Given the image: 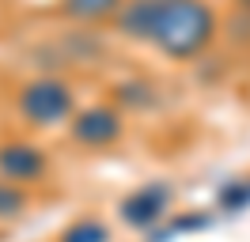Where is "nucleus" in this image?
<instances>
[{"mask_svg":"<svg viewBox=\"0 0 250 242\" xmlns=\"http://www.w3.org/2000/svg\"><path fill=\"white\" fill-rule=\"evenodd\" d=\"M212 30H216V15L205 0H163L152 45L163 49L167 57L182 60V57L201 53L212 38Z\"/></svg>","mask_w":250,"mask_h":242,"instance_id":"1","label":"nucleus"},{"mask_svg":"<svg viewBox=\"0 0 250 242\" xmlns=\"http://www.w3.org/2000/svg\"><path fill=\"white\" fill-rule=\"evenodd\" d=\"M19 114L31 125H57L72 114V91L61 80H34L19 91Z\"/></svg>","mask_w":250,"mask_h":242,"instance_id":"2","label":"nucleus"},{"mask_svg":"<svg viewBox=\"0 0 250 242\" xmlns=\"http://www.w3.org/2000/svg\"><path fill=\"white\" fill-rule=\"evenodd\" d=\"M167 204H171V185L148 182V185H141L137 193H129L122 201V220L129 227H152L167 212Z\"/></svg>","mask_w":250,"mask_h":242,"instance_id":"3","label":"nucleus"},{"mask_svg":"<svg viewBox=\"0 0 250 242\" xmlns=\"http://www.w3.org/2000/svg\"><path fill=\"white\" fill-rule=\"evenodd\" d=\"M72 136L80 144H87V148H106V144H114L122 136V114L110 110V106H91V110L76 114Z\"/></svg>","mask_w":250,"mask_h":242,"instance_id":"4","label":"nucleus"},{"mask_svg":"<svg viewBox=\"0 0 250 242\" xmlns=\"http://www.w3.org/2000/svg\"><path fill=\"white\" fill-rule=\"evenodd\" d=\"M46 174V155L34 144H0V178L4 182H38Z\"/></svg>","mask_w":250,"mask_h":242,"instance_id":"5","label":"nucleus"},{"mask_svg":"<svg viewBox=\"0 0 250 242\" xmlns=\"http://www.w3.org/2000/svg\"><path fill=\"white\" fill-rule=\"evenodd\" d=\"M159 12H163V0H125L118 8V30L125 38L152 42L159 27Z\"/></svg>","mask_w":250,"mask_h":242,"instance_id":"6","label":"nucleus"},{"mask_svg":"<svg viewBox=\"0 0 250 242\" xmlns=\"http://www.w3.org/2000/svg\"><path fill=\"white\" fill-rule=\"evenodd\" d=\"M106 227L99 223V220H76V223L68 227L61 235V242H106Z\"/></svg>","mask_w":250,"mask_h":242,"instance_id":"7","label":"nucleus"},{"mask_svg":"<svg viewBox=\"0 0 250 242\" xmlns=\"http://www.w3.org/2000/svg\"><path fill=\"white\" fill-rule=\"evenodd\" d=\"M23 208H27V193L19 189L16 182H4V178H0V220L19 216Z\"/></svg>","mask_w":250,"mask_h":242,"instance_id":"8","label":"nucleus"},{"mask_svg":"<svg viewBox=\"0 0 250 242\" xmlns=\"http://www.w3.org/2000/svg\"><path fill=\"white\" fill-rule=\"evenodd\" d=\"M118 8V0H64V12L80 15V19H91V15H106Z\"/></svg>","mask_w":250,"mask_h":242,"instance_id":"9","label":"nucleus"},{"mask_svg":"<svg viewBox=\"0 0 250 242\" xmlns=\"http://www.w3.org/2000/svg\"><path fill=\"white\" fill-rule=\"evenodd\" d=\"M141 91H148V87H141V83H122L118 95H122V102L129 99V102H137V106H148V102H152V95H141Z\"/></svg>","mask_w":250,"mask_h":242,"instance_id":"10","label":"nucleus"},{"mask_svg":"<svg viewBox=\"0 0 250 242\" xmlns=\"http://www.w3.org/2000/svg\"><path fill=\"white\" fill-rule=\"evenodd\" d=\"M243 4H250V0H243Z\"/></svg>","mask_w":250,"mask_h":242,"instance_id":"11","label":"nucleus"}]
</instances>
